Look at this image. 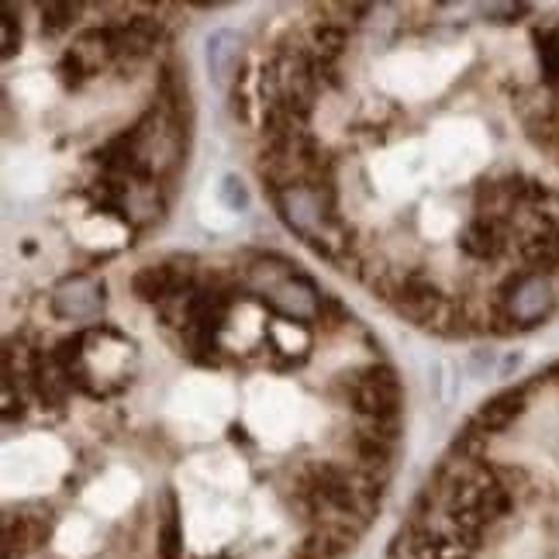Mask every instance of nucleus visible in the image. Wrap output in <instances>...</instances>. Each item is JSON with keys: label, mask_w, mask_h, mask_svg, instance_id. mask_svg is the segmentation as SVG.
<instances>
[{"label": "nucleus", "mask_w": 559, "mask_h": 559, "mask_svg": "<svg viewBox=\"0 0 559 559\" xmlns=\"http://www.w3.org/2000/svg\"><path fill=\"white\" fill-rule=\"evenodd\" d=\"M556 305H559V280L552 273L519 270L493 294L490 332L508 335L514 329H535L556 311Z\"/></svg>", "instance_id": "nucleus-1"}, {"label": "nucleus", "mask_w": 559, "mask_h": 559, "mask_svg": "<svg viewBox=\"0 0 559 559\" xmlns=\"http://www.w3.org/2000/svg\"><path fill=\"white\" fill-rule=\"evenodd\" d=\"M270 300V308L284 318V321H297V325H308V321H318L321 318V300H325V294L318 290V284L311 276L305 273H290L284 276L280 284L263 294Z\"/></svg>", "instance_id": "nucleus-2"}, {"label": "nucleus", "mask_w": 559, "mask_h": 559, "mask_svg": "<svg viewBox=\"0 0 559 559\" xmlns=\"http://www.w3.org/2000/svg\"><path fill=\"white\" fill-rule=\"evenodd\" d=\"M49 308L56 318L62 321H87V318H97L100 308H104V284L94 276H70L62 280L56 287Z\"/></svg>", "instance_id": "nucleus-3"}, {"label": "nucleus", "mask_w": 559, "mask_h": 559, "mask_svg": "<svg viewBox=\"0 0 559 559\" xmlns=\"http://www.w3.org/2000/svg\"><path fill=\"white\" fill-rule=\"evenodd\" d=\"M532 391H535V383H528V386H514V391L498 394V397L487 401V404L480 407L477 418H473L469 425H477L480 432H487V436L504 432V428L525 412V401H528V394H532Z\"/></svg>", "instance_id": "nucleus-4"}, {"label": "nucleus", "mask_w": 559, "mask_h": 559, "mask_svg": "<svg viewBox=\"0 0 559 559\" xmlns=\"http://www.w3.org/2000/svg\"><path fill=\"white\" fill-rule=\"evenodd\" d=\"M121 211H124V218L135 222V225L159 222L163 211H166V198H163L159 183H132V190L124 193Z\"/></svg>", "instance_id": "nucleus-5"}, {"label": "nucleus", "mask_w": 559, "mask_h": 559, "mask_svg": "<svg viewBox=\"0 0 559 559\" xmlns=\"http://www.w3.org/2000/svg\"><path fill=\"white\" fill-rule=\"evenodd\" d=\"M235 67H239V35L228 32V28L214 32L207 38V70H211V76L218 83H225L235 73Z\"/></svg>", "instance_id": "nucleus-6"}, {"label": "nucleus", "mask_w": 559, "mask_h": 559, "mask_svg": "<svg viewBox=\"0 0 559 559\" xmlns=\"http://www.w3.org/2000/svg\"><path fill=\"white\" fill-rule=\"evenodd\" d=\"M460 249L469 255V260H490L493 252L501 249V239H498V225H493L487 214H477L460 235Z\"/></svg>", "instance_id": "nucleus-7"}, {"label": "nucleus", "mask_w": 559, "mask_h": 559, "mask_svg": "<svg viewBox=\"0 0 559 559\" xmlns=\"http://www.w3.org/2000/svg\"><path fill=\"white\" fill-rule=\"evenodd\" d=\"M159 559H180L183 556V522H180V511L177 501L169 498L166 501V514L159 522Z\"/></svg>", "instance_id": "nucleus-8"}, {"label": "nucleus", "mask_w": 559, "mask_h": 559, "mask_svg": "<svg viewBox=\"0 0 559 559\" xmlns=\"http://www.w3.org/2000/svg\"><path fill=\"white\" fill-rule=\"evenodd\" d=\"M83 8L80 4H46L41 8V28H46L49 35H59V32H67L73 28V21Z\"/></svg>", "instance_id": "nucleus-9"}, {"label": "nucleus", "mask_w": 559, "mask_h": 559, "mask_svg": "<svg viewBox=\"0 0 559 559\" xmlns=\"http://www.w3.org/2000/svg\"><path fill=\"white\" fill-rule=\"evenodd\" d=\"M218 193H222V201H225L228 211H246L249 207V190H246V183L239 177H225L218 183Z\"/></svg>", "instance_id": "nucleus-10"}, {"label": "nucleus", "mask_w": 559, "mask_h": 559, "mask_svg": "<svg viewBox=\"0 0 559 559\" xmlns=\"http://www.w3.org/2000/svg\"><path fill=\"white\" fill-rule=\"evenodd\" d=\"M528 4H487L480 8V14H487L490 21H519V14H528Z\"/></svg>", "instance_id": "nucleus-11"}, {"label": "nucleus", "mask_w": 559, "mask_h": 559, "mask_svg": "<svg viewBox=\"0 0 559 559\" xmlns=\"http://www.w3.org/2000/svg\"><path fill=\"white\" fill-rule=\"evenodd\" d=\"M17 41H21V25H14V8H8L4 11V59L14 56Z\"/></svg>", "instance_id": "nucleus-12"}]
</instances>
